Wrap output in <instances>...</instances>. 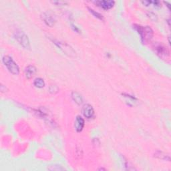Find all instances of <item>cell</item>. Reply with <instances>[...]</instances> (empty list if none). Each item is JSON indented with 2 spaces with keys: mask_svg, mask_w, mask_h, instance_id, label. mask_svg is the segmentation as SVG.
<instances>
[{
  "mask_svg": "<svg viewBox=\"0 0 171 171\" xmlns=\"http://www.w3.org/2000/svg\"><path fill=\"white\" fill-rule=\"evenodd\" d=\"M134 28L141 35V40L143 43L148 42V41L152 40L153 37V31L149 26L143 27L139 25H134Z\"/></svg>",
  "mask_w": 171,
  "mask_h": 171,
  "instance_id": "1",
  "label": "cell"
},
{
  "mask_svg": "<svg viewBox=\"0 0 171 171\" xmlns=\"http://www.w3.org/2000/svg\"><path fill=\"white\" fill-rule=\"evenodd\" d=\"M3 63L4 65L6 66V68L9 70V72H11L12 74L14 75H18L19 73V68L18 65L15 63V62L13 61L12 57L6 56H4L3 59Z\"/></svg>",
  "mask_w": 171,
  "mask_h": 171,
  "instance_id": "2",
  "label": "cell"
},
{
  "mask_svg": "<svg viewBox=\"0 0 171 171\" xmlns=\"http://www.w3.org/2000/svg\"><path fill=\"white\" fill-rule=\"evenodd\" d=\"M14 37L18 42L25 49L30 48V43L28 36L23 31L18 30L14 34Z\"/></svg>",
  "mask_w": 171,
  "mask_h": 171,
  "instance_id": "3",
  "label": "cell"
},
{
  "mask_svg": "<svg viewBox=\"0 0 171 171\" xmlns=\"http://www.w3.org/2000/svg\"><path fill=\"white\" fill-rule=\"evenodd\" d=\"M53 42L57 46H58L60 49H61L62 51H63L66 54L68 55L69 56H71V57L76 56V51L68 44L64 42H61V41L58 40H53Z\"/></svg>",
  "mask_w": 171,
  "mask_h": 171,
  "instance_id": "4",
  "label": "cell"
},
{
  "mask_svg": "<svg viewBox=\"0 0 171 171\" xmlns=\"http://www.w3.org/2000/svg\"><path fill=\"white\" fill-rule=\"evenodd\" d=\"M154 50L156 51L157 54L160 57H168L169 56V51L167 47H165L162 44H156L154 45Z\"/></svg>",
  "mask_w": 171,
  "mask_h": 171,
  "instance_id": "5",
  "label": "cell"
},
{
  "mask_svg": "<svg viewBox=\"0 0 171 171\" xmlns=\"http://www.w3.org/2000/svg\"><path fill=\"white\" fill-rule=\"evenodd\" d=\"M41 18L44 20L45 24L50 27L54 26L56 23L55 17L49 12H44L41 14Z\"/></svg>",
  "mask_w": 171,
  "mask_h": 171,
  "instance_id": "6",
  "label": "cell"
},
{
  "mask_svg": "<svg viewBox=\"0 0 171 171\" xmlns=\"http://www.w3.org/2000/svg\"><path fill=\"white\" fill-rule=\"evenodd\" d=\"M82 114L87 118H92L94 116V110L90 104H86L82 108Z\"/></svg>",
  "mask_w": 171,
  "mask_h": 171,
  "instance_id": "7",
  "label": "cell"
},
{
  "mask_svg": "<svg viewBox=\"0 0 171 171\" xmlns=\"http://www.w3.org/2000/svg\"><path fill=\"white\" fill-rule=\"evenodd\" d=\"M84 126V120L80 116H77L74 123V127L77 132H81Z\"/></svg>",
  "mask_w": 171,
  "mask_h": 171,
  "instance_id": "8",
  "label": "cell"
},
{
  "mask_svg": "<svg viewBox=\"0 0 171 171\" xmlns=\"http://www.w3.org/2000/svg\"><path fill=\"white\" fill-rule=\"evenodd\" d=\"M94 3L97 4L98 6H100L106 10L112 8L115 3V2L111 1V0L110 1H96Z\"/></svg>",
  "mask_w": 171,
  "mask_h": 171,
  "instance_id": "9",
  "label": "cell"
},
{
  "mask_svg": "<svg viewBox=\"0 0 171 171\" xmlns=\"http://www.w3.org/2000/svg\"><path fill=\"white\" fill-rule=\"evenodd\" d=\"M37 69L34 66H28L25 70V74L28 79H31L35 74Z\"/></svg>",
  "mask_w": 171,
  "mask_h": 171,
  "instance_id": "10",
  "label": "cell"
},
{
  "mask_svg": "<svg viewBox=\"0 0 171 171\" xmlns=\"http://www.w3.org/2000/svg\"><path fill=\"white\" fill-rule=\"evenodd\" d=\"M72 99H73V100L78 105L82 104L83 102V98L82 96L79 94V93H77L76 92H72Z\"/></svg>",
  "mask_w": 171,
  "mask_h": 171,
  "instance_id": "11",
  "label": "cell"
},
{
  "mask_svg": "<svg viewBox=\"0 0 171 171\" xmlns=\"http://www.w3.org/2000/svg\"><path fill=\"white\" fill-rule=\"evenodd\" d=\"M34 84L35 87L38 88H44L45 86V82L42 78L38 77V78H36L34 80Z\"/></svg>",
  "mask_w": 171,
  "mask_h": 171,
  "instance_id": "12",
  "label": "cell"
},
{
  "mask_svg": "<svg viewBox=\"0 0 171 171\" xmlns=\"http://www.w3.org/2000/svg\"><path fill=\"white\" fill-rule=\"evenodd\" d=\"M88 10L90 11V12L92 13L93 15H94L96 18H98V19H100V20H104V18H103V16H102V15H101V14L99 13L96 12V11H94V9H92V8H88Z\"/></svg>",
  "mask_w": 171,
  "mask_h": 171,
  "instance_id": "13",
  "label": "cell"
},
{
  "mask_svg": "<svg viewBox=\"0 0 171 171\" xmlns=\"http://www.w3.org/2000/svg\"><path fill=\"white\" fill-rule=\"evenodd\" d=\"M147 15H148V17L151 19L152 21H153V22H157V19H158V18L157 16V15L155 14L153 12H149L147 13Z\"/></svg>",
  "mask_w": 171,
  "mask_h": 171,
  "instance_id": "14",
  "label": "cell"
},
{
  "mask_svg": "<svg viewBox=\"0 0 171 171\" xmlns=\"http://www.w3.org/2000/svg\"><path fill=\"white\" fill-rule=\"evenodd\" d=\"M49 90H50V92H51V94H56V93L58 92V88L56 86H51L50 87Z\"/></svg>",
  "mask_w": 171,
  "mask_h": 171,
  "instance_id": "15",
  "label": "cell"
},
{
  "mask_svg": "<svg viewBox=\"0 0 171 171\" xmlns=\"http://www.w3.org/2000/svg\"><path fill=\"white\" fill-rule=\"evenodd\" d=\"M52 3L57 5V6H64V5L68 3L67 2H64V1H54L52 2Z\"/></svg>",
  "mask_w": 171,
  "mask_h": 171,
  "instance_id": "16",
  "label": "cell"
},
{
  "mask_svg": "<svg viewBox=\"0 0 171 171\" xmlns=\"http://www.w3.org/2000/svg\"><path fill=\"white\" fill-rule=\"evenodd\" d=\"M51 167H53L52 168H49L48 169H49V170H64L63 168H61V167H58H58H56V166H51Z\"/></svg>",
  "mask_w": 171,
  "mask_h": 171,
  "instance_id": "17",
  "label": "cell"
},
{
  "mask_svg": "<svg viewBox=\"0 0 171 171\" xmlns=\"http://www.w3.org/2000/svg\"><path fill=\"white\" fill-rule=\"evenodd\" d=\"M152 3H153L154 4V6L157 7H160V2L158 1H155V2H152Z\"/></svg>",
  "mask_w": 171,
  "mask_h": 171,
  "instance_id": "18",
  "label": "cell"
}]
</instances>
